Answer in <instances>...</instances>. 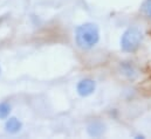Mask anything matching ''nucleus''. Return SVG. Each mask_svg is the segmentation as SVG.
<instances>
[{
    "label": "nucleus",
    "mask_w": 151,
    "mask_h": 139,
    "mask_svg": "<svg viewBox=\"0 0 151 139\" xmlns=\"http://www.w3.org/2000/svg\"><path fill=\"white\" fill-rule=\"evenodd\" d=\"M96 89V82L91 78H83L76 85V91L81 97H88L94 94Z\"/></svg>",
    "instance_id": "3"
},
{
    "label": "nucleus",
    "mask_w": 151,
    "mask_h": 139,
    "mask_svg": "<svg viewBox=\"0 0 151 139\" xmlns=\"http://www.w3.org/2000/svg\"><path fill=\"white\" fill-rule=\"evenodd\" d=\"M121 68H122V74L125 75L128 78H135L137 76V72L134 68V66L131 63H127V62H123L121 64Z\"/></svg>",
    "instance_id": "6"
},
{
    "label": "nucleus",
    "mask_w": 151,
    "mask_h": 139,
    "mask_svg": "<svg viewBox=\"0 0 151 139\" xmlns=\"http://www.w3.org/2000/svg\"><path fill=\"white\" fill-rule=\"evenodd\" d=\"M0 70H1V69H0Z\"/></svg>",
    "instance_id": "9"
},
{
    "label": "nucleus",
    "mask_w": 151,
    "mask_h": 139,
    "mask_svg": "<svg viewBox=\"0 0 151 139\" xmlns=\"http://www.w3.org/2000/svg\"><path fill=\"white\" fill-rule=\"evenodd\" d=\"M21 129H22V123L17 117H9V118H7V120L5 123V130H6V132H8L11 135H15V133L20 132Z\"/></svg>",
    "instance_id": "5"
},
{
    "label": "nucleus",
    "mask_w": 151,
    "mask_h": 139,
    "mask_svg": "<svg viewBox=\"0 0 151 139\" xmlns=\"http://www.w3.org/2000/svg\"><path fill=\"white\" fill-rule=\"evenodd\" d=\"M87 132L90 137L99 138L104 135L106 132V125L101 120H93L87 125Z\"/></svg>",
    "instance_id": "4"
},
{
    "label": "nucleus",
    "mask_w": 151,
    "mask_h": 139,
    "mask_svg": "<svg viewBox=\"0 0 151 139\" xmlns=\"http://www.w3.org/2000/svg\"><path fill=\"white\" fill-rule=\"evenodd\" d=\"M11 113V105L7 102H1L0 103V120L7 119Z\"/></svg>",
    "instance_id": "7"
},
{
    "label": "nucleus",
    "mask_w": 151,
    "mask_h": 139,
    "mask_svg": "<svg viewBox=\"0 0 151 139\" xmlns=\"http://www.w3.org/2000/svg\"><path fill=\"white\" fill-rule=\"evenodd\" d=\"M143 42V33L137 27H129L121 36V49L124 53H135Z\"/></svg>",
    "instance_id": "2"
},
{
    "label": "nucleus",
    "mask_w": 151,
    "mask_h": 139,
    "mask_svg": "<svg viewBox=\"0 0 151 139\" xmlns=\"http://www.w3.org/2000/svg\"><path fill=\"white\" fill-rule=\"evenodd\" d=\"M100 41V28L96 24L86 22L75 29V42L78 48L88 50L95 47Z\"/></svg>",
    "instance_id": "1"
},
{
    "label": "nucleus",
    "mask_w": 151,
    "mask_h": 139,
    "mask_svg": "<svg viewBox=\"0 0 151 139\" xmlns=\"http://www.w3.org/2000/svg\"><path fill=\"white\" fill-rule=\"evenodd\" d=\"M141 12L147 16L151 18V0H144L141 6Z\"/></svg>",
    "instance_id": "8"
}]
</instances>
